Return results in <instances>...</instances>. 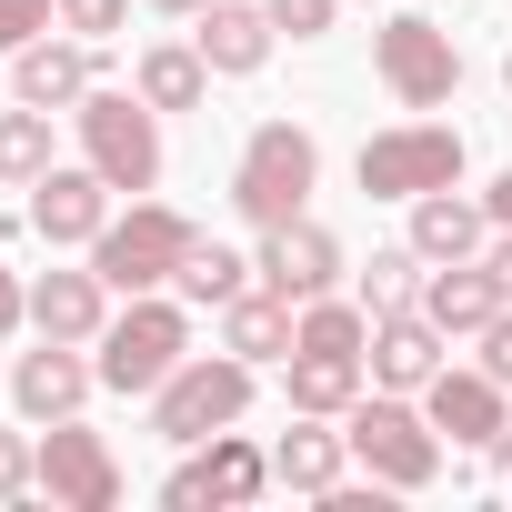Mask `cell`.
Here are the masks:
<instances>
[{
	"instance_id": "cell-1",
	"label": "cell",
	"mask_w": 512,
	"mask_h": 512,
	"mask_svg": "<svg viewBox=\"0 0 512 512\" xmlns=\"http://www.w3.org/2000/svg\"><path fill=\"white\" fill-rule=\"evenodd\" d=\"M312 181H322V141H312L302 121H262V131L241 141L231 211H241L251 231H282V221H302V211H312Z\"/></svg>"
},
{
	"instance_id": "cell-2",
	"label": "cell",
	"mask_w": 512,
	"mask_h": 512,
	"mask_svg": "<svg viewBox=\"0 0 512 512\" xmlns=\"http://www.w3.org/2000/svg\"><path fill=\"white\" fill-rule=\"evenodd\" d=\"M191 241H201V231H191L171 201H131V211H111V231L91 241V272H101L111 292H161V282H181Z\"/></svg>"
},
{
	"instance_id": "cell-3",
	"label": "cell",
	"mask_w": 512,
	"mask_h": 512,
	"mask_svg": "<svg viewBox=\"0 0 512 512\" xmlns=\"http://www.w3.org/2000/svg\"><path fill=\"white\" fill-rule=\"evenodd\" d=\"M71 121H81V161H91L111 191H151V181H161V111H151L141 91H81Z\"/></svg>"
},
{
	"instance_id": "cell-4",
	"label": "cell",
	"mask_w": 512,
	"mask_h": 512,
	"mask_svg": "<svg viewBox=\"0 0 512 512\" xmlns=\"http://www.w3.org/2000/svg\"><path fill=\"white\" fill-rule=\"evenodd\" d=\"M342 422H352V432H342L352 462H362L382 492H422V482L442 472V432H432V412H412L402 392H372V402H352Z\"/></svg>"
},
{
	"instance_id": "cell-5",
	"label": "cell",
	"mask_w": 512,
	"mask_h": 512,
	"mask_svg": "<svg viewBox=\"0 0 512 512\" xmlns=\"http://www.w3.org/2000/svg\"><path fill=\"white\" fill-rule=\"evenodd\" d=\"M251 412V362L241 352H191L161 392H151V432L161 442H211Z\"/></svg>"
},
{
	"instance_id": "cell-6",
	"label": "cell",
	"mask_w": 512,
	"mask_h": 512,
	"mask_svg": "<svg viewBox=\"0 0 512 512\" xmlns=\"http://www.w3.org/2000/svg\"><path fill=\"white\" fill-rule=\"evenodd\" d=\"M181 362H191V322H181V302L131 292V312L101 322V382H111V392H161Z\"/></svg>"
},
{
	"instance_id": "cell-7",
	"label": "cell",
	"mask_w": 512,
	"mask_h": 512,
	"mask_svg": "<svg viewBox=\"0 0 512 512\" xmlns=\"http://www.w3.org/2000/svg\"><path fill=\"white\" fill-rule=\"evenodd\" d=\"M352 171H362V191H372V201H422V191H452V181H462V131H452V121H402V131H372Z\"/></svg>"
},
{
	"instance_id": "cell-8",
	"label": "cell",
	"mask_w": 512,
	"mask_h": 512,
	"mask_svg": "<svg viewBox=\"0 0 512 512\" xmlns=\"http://www.w3.org/2000/svg\"><path fill=\"white\" fill-rule=\"evenodd\" d=\"M372 71H382V91H392L402 111H442V101H452V81H462V51H452V31H442V21L392 11V21L372 31Z\"/></svg>"
},
{
	"instance_id": "cell-9",
	"label": "cell",
	"mask_w": 512,
	"mask_h": 512,
	"mask_svg": "<svg viewBox=\"0 0 512 512\" xmlns=\"http://www.w3.org/2000/svg\"><path fill=\"white\" fill-rule=\"evenodd\" d=\"M41 492H51L61 512H111V502H121L111 442L81 432V422H41Z\"/></svg>"
},
{
	"instance_id": "cell-10",
	"label": "cell",
	"mask_w": 512,
	"mask_h": 512,
	"mask_svg": "<svg viewBox=\"0 0 512 512\" xmlns=\"http://www.w3.org/2000/svg\"><path fill=\"white\" fill-rule=\"evenodd\" d=\"M262 492H272V452L241 442V432H211V452H191V462L161 482L171 512H201V502H262Z\"/></svg>"
},
{
	"instance_id": "cell-11",
	"label": "cell",
	"mask_w": 512,
	"mask_h": 512,
	"mask_svg": "<svg viewBox=\"0 0 512 512\" xmlns=\"http://www.w3.org/2000/svg\"><path fill=\"white\" fill-rule=\"evenodd\" d=\"M31 231H41L51 251H91V241L111 231V181H101L91 161H81V171L51 161V171L31 181Z\"/></svg>"
},
{
	"instance_id": "cell-12",
	"label": "cell",
	"mask_w": 512,
	"mask_h": 512,
	"mask_svg": "<svg viewBox=\"0 0 512 512\" xmlns=\"http://www.w3.org/2000/svg\"><path fill=\"white\" fill-rule=\"evenodd\" d=\"M422 412H432V432H442L452 452H492V442L512 432V412H502V382H492V372H452V362L422 382Z\"/></svg>"
},
{
	"instance_id": "cell-13",
	"label": "cell",
	"mask_w": 512,
	"mask_h": 512,
	"mask_svg": "<svg viewBox=\"0 0 512 512\" xmlns=\"http://www.w3.org/2000/svg\"><path fill=\"white\" fill-rule=\"evenodd\" d=\"M342 282V241L302 211V221H282V231H262V292H282V302H322Z\"/></svg>"
},
{
	"instance_id": "cell-14",
	"label": "cell",
	"mask_w": 512,
	"mask_h": 512,
	"mask_svg": "<svg viewBox=\"0 0 512 512\" xmlns=\"http://www.w3.org/2000/svg\"><path fill=\"white\" fill-rule=\"evenodd\" d=\"M272 11H262V0H211V11H201V31H191V51L211 61V81H251V71H262L272 61Z\"/></svg>"
},
{
	"instance_id": "cell-15",
	"label": "cell",
	"mask_w": 512,
	"mask_h": 512,
	"mask_svg": "<svg viewBox=\"0 0 512 512\" xmlns=\"http://www.w3.org/2000/svg\"><path fill=\"white\" fill-rule=\"evenodd\" d=\"M91 382H101V362H81V342H41V352H21L11 402H21L31 422H71V412L91 402Z\"/></svg>"
},
{
	"instance_id": "cell-16",
	"label": "cell",
	"mask_w": 512,
	"mask_h": 512,
	"mask_svg": "<svg viewBox=\"0 0 512 512\" xmlns=\"http://www.w3.org/2000/svg\"><path fill=\"white\" fill-rule=\"evenodd\" d=\"M442 342H452V332H442L422 302H412V312H382V322H372V382H382V392H422V382L442 372Z\"/></svg>"
},
{
	"instance_id": "cell-17",
	"label": "cell",
	"mask_w": 512,
	"mask_h": 512,
	"mask_svg": "<svg viewBox=\"0 0 512 512\" xmlns=\"http://www.w3.org/2000/svg\"><path fill=\"white\" fill-rule=\"evenodd\" d=\"M91 71H101V41H31V51H11V91L21 101H41V111H71L81 91H91Z\"/></svg>"
},
{
	"instance_id": "cell-18",
	"label": "cell",
	"mask_w": 512,
	"mask_h": 512,
	"mask_svg": "<svg viewBox=\"0 0 512 512\" xmlns=\"http://www.w3.org/2000/svg\"><path fill=\"white\" fill-rule=\"evenodd\" d=\"M292 342H302V302H282V292H262V282H251L241 302H221V352H241L251 372H262V362H292Z\"/></svg>"
},
{
	"instance_id": "cell-19",
	"label": "cell",
	"mask_w": 512,
	"mask_h": 512,
	"mask_svg": "<svg viewBox=\"0 0 512 512\" xmlns=\"http://www.w3.org/2000/svg\"><path fill=\"white\" fill-rule=\"evenodd\" d=\"M482 241H492V201H462V181L412 201V251L422 262H482Z\"/></svg>"
},
{
	"instance_id": "cell-20",
	"label": "cell",
	"mask_w": 512,
	"mask_h": 512,
	"mask_svg": "<svg viewBox=\"0 0 512 512\" xmlns=\"http://www.w3.org/2000/svg\"><path fill=\"white\" fill-rule=\"evenodd\" d=\"M31 322H41V342H101L111 282H101V272H41V282H31Z\"/></svg>"
},
{
	"instance_id": "cell-21",
	"label": "cell",
	"mask_w": 512,
	"mask_h": 512,
	"mask_svg": "<svg viewBox=\"0 0 512 512\" xmlns=\"http://www.w3.org/2000/svg\"><path fill=\"white\" fill-rule=\"evenodd\" d=\"M342 462H352V442L322 432V412H292V432L272 442V482H282V492H312V502L342 492Z\"/></svg>"
},
{
	"instance_id": "cell-22",
	"label": "cell",
	"mask_w": 512,
	"mask_h": 512,
	"mask_svg": "<svg viewBox=\"0 0 512 512\" xmlns=\"http://www.w3.org/2000/svg\"><path fill=\"white\" fill-rule=\"evenodd\" d=\"M422 312H432L442 332H482V322L502 312L492 262H432V272H422Z\"/></svg>"
},
{
	"instance_id": "cell-23",
	"label": "cell",
	"mask_w": 512,
	"mask_h": 512,
	"mask_svg": "<svg viewBox=\"0 0 512 512\" xmlns=\"http://www.w3.org/2000/svg\"><path fill=\"white\" fill-rule=\"evenodd\" d=\"M131 91H141L151 111H201V101H211V61H201L191 41H161V51L131 61Z\"/></svg>"
},
{
	"instance_id": "cell-24",
	"label": "cell",
	"mask_w": 512,
	"mask_h": 512,
	"mask_svg": "<svg viewBox=\"0 0 512 512\" xmlns=\"http://www.w3.org/2000/svg\"><path fill=\"white\" fill-rule=\"evenodd\" d=\"M362 402V352H292V412L342 422Z\"/></svg>"
},
{
	"instance_id": "cell-25",
	"label": "cell",
	"mask_w": 512,
	"mask_h": 512,
	"mask_svg": "<svg viewBox=\"0 0 512 512\" xmlns=\"http://www.w3.org/2000/svg\"><path fill=\"white\" fill-rule=\"evenodd\" d=\"M251 272H262V262H241V251L231 241H191V262H181V302H241L251 292Z\"/></svg>"
},
{
	"instance_id": "cell-26",
	"label": "cell",
	"mask_w": 512,
	"mask_h": 512,
	"mask_svg": "<svg viewBox=\"0 0 512 512\" xmlns=\"http://www.w3.org/2000/svg\"><path fill=\"white\" fill-rule=\"evenodd\" d=\"M51 171V111L41 101H21V111H0V181H41Z\"/></svg>"
},
{
	"instance_id": "cell-27",
	"label": "cell",
	"mask_w": 512,
	"mask_h": 512,
	"mask_svg": "<svg viewBox=\"0 0 512 512\" xmlns=\"http://www.w3.org/2000/svg\"><path fill=\"white\" fill-rule=\"evenodd\" d=\"M292 352H362V362H372V312L322 292V302H302V342H292Z\"/></svg>"
},
{
	"instance_id": "cell-28",
	"label": "cell",
	"mask_w": 512,
	"mask_h": 512,
	"mask_svg": "<svg viewBox=\"0 0 512 512\" xmlns=\"http://www.w3.org/2000/svg\"><path fill=\"white\" fill-rule=\"evenodd\" d=\"M422 272H432V262H422L412 241H402V251H372V272H362V312H372V322H382V312H412V302H422Z\"/></svg>"
},
{
	"instance_id": "cell-29",
	"label": "cell",
	"mask_w": 512,
	"mask_h": 512,
	"mask_svg": "<svg viewBox=\"0 0 512 512\" xmlns=\"http://www.w3.org/2000/svg\"><path fill=\"white\" fill-rule=\"evenodd\" d=\"M41 31H61V0H0V61L31 51Z\"/></svg>"
},
{
	"instance_id": "cell-30",
	"label": "cell",
	"mask_w": 512,
	"mask_h": 512,
	"mask_svg": "<svg viewBox=\"0 0 512 512\" xmlns=\"http://www.w3.org/2000/svg\"><path fill=\"white\" fill-rule=\"evenodd\" d=\"M121 21H131V0H61V31L71 41H111Z\"/></svg>"
},
{
	"instance_id": "cell-31",
	"label": "cell",
	"mask_w": 512,
	"mask_h": 512,
	"mask_svg": "<svg viewBox=\"0 0 512 512\" xmlns=\"http://www.w3.org/2000/svg\"><path fill=\"white\" fill-rule=\"evenodd\" d=\"M262 11H272V31H292V41H322L342 0H262Z\"/></svg>"
},
{
	"instance_id": "cell-32",
	"label": "cell",
	"mask_w": 512,
	"mask_h": 512,
	"mask_svg": "<svg viewBox=\"0 0 512 512\" xmlns=\"http://www.w3.org/2000/svg\"><path fill=\"white\" fill-rule=\"evenodd\" d=\"M41 482V442H21V432H0V502H21Z\"/></svg>"
},
{
	"instance_id": "cell-33",
	"label": "cell",
	"mask_w": 512,
	"mask_h": 512,
	"mask_svg": "<svg viewBox=\"0 0 512 512\" xmlns=\"http://www.w3.org/2000/svg\"><path fill=\"white\" fill-rule=\"evenodd\" d=\"M482 372H492V382L512 392V302H502V312L482 322Z\"/></svg>"
},
{
	"instance_id": "cell-34",
	"label": "cell",
	"mask_w": 512,
	"mask_h": 512,
	"mask_svg": "<svg viewBox=\"0 0 512 512\" xmlns=\"http://www.w3.org/2000/svg\"><path fill=\"white\" fill-rule=\"evenodd\" d=\"M21 322H31V292H21V282H11V262H0V342H11V332H21Z\"/></svg>"
},
{
	"instance_id": "cell-35",
	"label": "cell",
	"mask_w": 512,
	"mask_h": 512,
	"mask_svg": "<svg viewBox=\"0 0 512 512\" xmlns=\"http://www.w3.org/2000/svg\"><path fill=\"white\" fill-rule=\"evenodd\" d=\"M482 262H492V282H502V302H512V231H502V241L482 251Z\"/></svg>"
},
{
	"instance_id": "cell-36",
	"label": "cell",
	"mask_w": 512,
	"mask_h": 512,
	"mask_svg": "<svg viewBox=\"0 0 512 512\" xmlns=\"http://www.w3.org/2000/svg\"><path fill=\"white\" fill-rule=\"evenodd\" d=\"M492 221H502V231H512V171H502V181H492Z\"/></svg>"
},
{
	"instance_id": "cell-37",
	"label": "cell",
	"mask_w": 512,
	"mask_h": 512,
	"mask_svg": "<svg viewBox=\"0 0 512 512\" xmlns=\"http://www.w3.org/2000/svg\"><path fill=\"white\" fill-rule=\"evenodd\" d=\"M151 11H171V21H201V11H211V0H151Z\"/></svg>"
},
{
	"instance_id": "cell-38",
	"label": "cell",
	"mask_w": 512,
	"mask_h": 512,
	"mask_svg": "<svg viewBox=\"0 0 512 512\" xmlns=\"http://www.w3.org/2000/svg\"><path fill=\"white\" fill-rule=\"evenodd\" d=\"M492 472H502V492H512V432H502V442H492Z\"/></svg>"
},
{
	"instance_id": "cell-39",
	"label": "cell",
	"mask_w": 512,
	"mask_h": 512,
	"mask_svg": "<svg viewBox=\"0 0 512 512\" xmlns=\"http://www.w3.org/2000/svg\"><path fill=\"white\" fill-rule=\"evenodd\" d=\"M502 91H512V61H502Z\"/></svg>"
}]
</instances>
